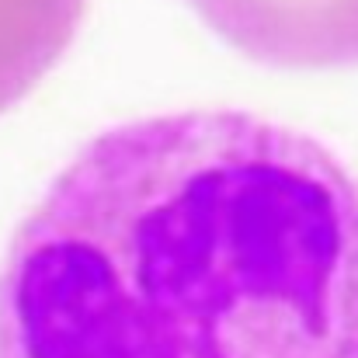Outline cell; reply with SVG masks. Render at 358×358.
<instances>
[{
  "mask_svg": "<svg viewBox=\"0 0 358 358\" xmlns=\"http://www.w3.org/2000/svg\"><path fill=\"white\" fill-rule=\"evenodd\" d=\"M0 358H358V178L250 112L105 129L10 237Z\"/></svg>",
  "mask_w": 358,
  "mask_h": 358,
  "instance_id": "obj_1",
  "label": "cell"
},
{
  "mask_svg": "<svg viewBox=\"0 0 358 358\" xmlns=\"http://www.w3.org/2000/svg\"><path fill=\"white\" fill-rule=\"evenodd\" d=\"M240 56L271 70L358 66V0H185Z\"/></svg>",
  "mask_w": 358,
  "mask_h": 358,
  "instance_id": "obj_2",
  "label": "cell"
},
{
  "mask_svg": "<svg viewBox=\"0 0 358 358\" xmlns=\"http://www.w3.org/2000/svg\"><path fill=\"white\" fill-rule=\"evenodd\" d=\"M87 0H0V115L70 49Z\"/></svg>",
  "mask_w": 358,
  "mask_h": 358,
  "instance_id": "obj_3",
  "label": "cell"
}]
</instances>
